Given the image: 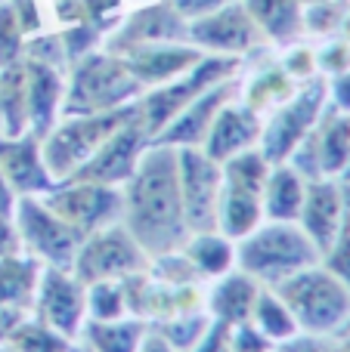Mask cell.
<instances>
[{"label":"cell","mask_w":350,"mask_h":352,"mask_svg":"<svg viewBox=\"0 0 350 352\" xmlns=\"http://www.w3.org/2000/svg\"><path fill=\"white\" fill-rule=\"evenodd\" d=\"M0 352H19L16 346H10V343H3V346H0Z\"/></svg>","instance_id":"db71d44e"},{"label":"cell","mask_w":350,"mask_h":352,"mask_svg":"<svg viewBox=\"0 0 350 352\" xmlns=\"http://www.w3.org/2000/svg\"><path fill=\"white\" fill-rule=\"evenodd\" d=\"M171 3H174V10L186 19V22H192V19L208 16V12L220 10V6L233 3V0H171Z\"/></svg>","instance_id":"f6af8a7d"},{"label":"cell","mask_w":350,"mask_h":352,"mask_svg":"<svg viewBox=\"0 0 350 352\" xmlns=\"http://www.w3.org/2000/svg\"><path fill=\"white\" fill-rule=\"evenodd\" d=\"M74 352H84V349H74Z\"/></svg>","instance_id":"6f0895ef"},{"label":"cell","mask_w":350,"mask_h":352,"mask_svg":"<svg viewBox=\"0 0 350 352\" xmlns=\"http://www.w3.org/2000/svg\"><path fill=\"white\" fill-rule=\"evenodd\" d=\"M34 318L59 331L68 340H78L87 322V287L74 278L72 269L41 266L34 285Z\"/></svg>","instance_id":"7c38bea8"},{"label":"cell","mask_w":350,"mask_h":352,"mask_svg":"<svg viewBox=\"0 0 350 352\" xmlns=\"http://www.w3.org/2000/svg\"><path fill=\"white\" fill-rule=\"evenodd\" d=\"M245 59L242 56H217V53H205V59L198 65H192L186 74L167 80L161 87H152L146 90L140 99H136V109H140V124L149 133V140L161 133L186 105L196 96H202L205 90H211L220 80H229L242 72Z\"/></svg>","instance_id":"8992f818"},{"label":"cell","mask_w":350,"mask_h":352,"mask_svg":"<svg viewBox=\"0 0 350 352\" xmlns=\"http://www.w3.org/2000/svg\"><path fill=\"white\" fill-rule=\"evenodd\" d=\"M136 3H149V0H136Z\"/></svg>","instance_id":"9f6ffc18"},{"label":"cell","mask_w":350,"mask_h":352,"mask_svg":"<svg viewBox=\"0 0 350 352\" xmlns=\"http://www.w3.org/2000/svg\"><path fill=\"white\" fill-rule=\"evenodd\" d=\"M186 41L198 47L202 53H217V56H242L245 59L251 50L264 43V34L258 31L254 19L248 16L245 3L233 0V3L220 6V10L208 12L202 19H192Z\"/></svg>","instance_id":"4fadbf2b"},{"label":"cell","mask_w":350,"mask_h":352,"mask_svg":"<svg viewBox=\"0 0 350 352\" xmlns=\"http://www.w3.org/2000/svg\"><path fill=\"white\" fill-rule=\"evenodd\" d=\"M12 207H16V195L6 186L3 173H0V217H12Z\"/></svg>","instance_id":"681fc988"},{"label":"cell","mask_w":350,"mask_h":352,"mask_svg":"<svg viewBox=\"0 0 350 352\" xmlns=\"http://www.w3.org/2000/svg\"><path fill=\"white\" fill-rule=\"evenodd\" d=\"M208 324H211V316L202 306V309H189V312L174 316V318H165V322H155V328L152 324H149V328H152L174 352H189L205 337Z\"/></svg>","instance_id":"d6a6232c"},{"label":"cell","mask_w":350,"mask_h":352,"mask_svg":"<svg viewBox=\"0 0 350 352\" xmlns=\"http://www.w3.org/2000/svg\"><path fill=\"white\" fill-rule=\"evenodd\" d=\"M149 269V254L134 241L127 226L118 219L112 226L90 232L81 241L74 254L72 272L81 285H96V281H124L136 272Z\"/></svg>","instance_id":"9c48e42d"},{"label":"cell","mask_w":350,"mask_h":352,"mask_svg":"<svg viewBox=\"0 0 350 352\" xmlns=\"http://www.w3.org/2000/svg\"><path fill=\"white\" fill-rule=\"evenodd\" d=\"M301 3H304V6H307V3H322V0H301Z\"/></svg>","instance_id":"11a10c76"},{"label":"cell","mask_w":350,"mask_h":352,"mask_svg":"<svg viewBox=\"0 0 350 352\" xmlns=\"http://www.w3.org/2000/svg\"><path fill=\"white\" fill-rule=\"evenodd\" d=\"M25 53V34L12 16L10 0H0V68L19 62Z\"/></svg>","instance_id":"8d00e7d4"},{"label":"cell","mask_w":350,"mask_h":352,"mask_svg":"<svg viewBox=\"0 0 350 352\" xmlns=\"http://www.w3.org/2000/svg\"><path fill=\"white\" fill-rule=\"evenodd\" d=\"M276 343L270 337H264L251 322L242 324H229L227 334V352H273Z\"/></svg>","instance_id":"b9f144b4"},{"label":"cell","mask_w":350,"mask_h":352,"mask_svg":"<svg viewBox=\"0 0 350 352\" xmlns=\"http://www.w3.org/2000/svg\"><path fill=\"white\" fill-rule=\"evenodd\" d=\"M316 65H320L322 74H341L350 72V43L347 41H332L322 50H316Z\"/></svg>","instance_id":"7bdbcfd3"},{"label":"cell","mask_w":350,"mask_h":352,"mask_svg":"<svg viewBox=\"0 0 350 352\" xmlns=\"http://www.w3.org/2000/svg\"><path fill=\"white\" fill-rule=\"evenodd\" d=\"M0 173L16 198L22 195H47L56 186L43 164L41 140L34 133L3 136L0 133Z\"/></svg>","instance_id":"ac0fdd59"},{"label":"cell","mask_w":350,"mask_h":352,"mask_svg":"<svg viewBox=\"0 0 350 352\" xmlns=\"http://www.w3.org/2000/svg\"><path fill=\"white\" fill-rule=\"evenodd\" d=\"M127 316V300H124L121 281H96L87 285V318L109 322V318Z\"/></svg>","instance_id":"e575fe53"},{"label":"cell","mask_w":350,"mask_h":352,"mask_svg":"<svg viewBox=\"0 0 350 352\" xmlns=\"http://www.w3.org/2000/svg\"><path fill=\"white\" fill-rule=\"evenodd\" d=\"M146 334H149V322H143L136 316L109 318V322L87 318L84 328H81L87 352H140Z\"/></svg>","instance_id":"cb8c5ba5"},{"label":"cell","mask_w":350,"mask_h":352,"mask_svg":"<svg viewBox=\"0 0 350 352\" xmlns=\"http://www.w3.org/2000/svg\"><path fill=\"white\" fill-rule=\"evenodd\" d=\"M344 16V6L338 0H322V3L304 6V31L310 34H335Z\"/></svg>","instance_id":"f35d334b"},{"label":"cell","mask_w":350,"mask_h":352,"mask_svg":"<svg viewBox=\"0 0 350 352\" xmlns=\"http://www.w3.org/2000/svg\"><path fill=\"white\" fill-rule=\"evenodd\" d=\"M10 346H16L19 352H74V343L68 337H62L59 331H53L34 316L19 324L16 334L10 337Z\"/></svg>","instance_id":"836d02e7"},{"label":"cell","mask_w":350,"mask_h":352,"mask_svg":"<svg viewBox=\"0 0 350 352\" xmlns=\"http://www.w3.org/2000/svg\"><path fill=\"white\" fill-rule=\"evenodd\" d=\"M295 90H298V80L289 78V72H285L279 62H270V65L258 68L254 74H248L245 84H239V93H242L239 102L248 105L251 111H258L260 118H267Z\"/></svg>","instance_id":"484cf974"},{"label":"cell","mask_w":350,"mask_h":352,"mask_svg":"<svg viewBox=\"0 0 350 352\" xmlns=\"http://www.w3.org/2000/svg\"><path fill=\"white\" fill-rule=\"evenodd\" d=\"M59 41H62V50H65L68 65H72V62L84 59L87 53L99 50V43H103V31L90 22H72V25H62Z\"/></svg>","instance_id":"d590c367"},{"label":"cell","mask_w":350,"mask_h":352,"mask_svg":"<svg viewBox=\"0 0 350 352\" xmlns=\"http://www.w3.org/2000/svg\"><path fill=\"white\" fill-rule=\"evenodd\" d=\"M307 195V179L289 164H273L264 186V219L298 223Z\"/></svg>","instance_id":"d4e9b609"},{"label":"cell","mask_w":350,"mask_h":352,"mask_svg":"<svg viewBox=\"0 0 350 352\" xmlns=\"http://www.w3.org/2000/svg\"><path fill=\"white\" fill-rule=\"evenodd\" d=\"M81 6H84V19L96 25L103 37L112 34L124 19V0H81Z\"/></svg>","instance_id":"ab89813d"},{"label":"cell","mask_w":350,"mask_h":352,"mask_svg":"<svg viewBox=\"0 0 350 352\" xmlns=\"http://www.w3.org/2000/svg\"><path fill=\"white\" fill-rule=\"evenodd\" d=\"M12 226H16L19 244L28 256H34L41 266H59L72 269L74 254H78L81 235L74 226H68L62 217H56L41 195H22L12 207Z\"/></svg>","instance_id":"ba28073f"},{"label":"cell","mask_w":350,"mask_h":352,"mask_svg":"<svg viewBox=\"0 0 350 352\" xmlns=\"http://www.w3.org/2000/svg\"><path fill=\"white\" fill-rule=\"evenodd\" d=\"M316 263L320 250L298 223L264 219L254 232L236 241V269L251 275L260 287H276L279 281Z\"/></svg>","instance_id":"7a4b0ae2"},{"label":"cell","mask_w":350,"mask_h":352,"mask_svg":"<svg viewBox=\"0 0 350 352\" xmlns=\"http://www.w3.org/2000/svg\"><path fill=\"white\" fill-rule=\"evenodd\" d=\"M140 352H174L171 346H167L165 340H161L158 334H155L152 328H149V334H146V340H143V346H140Z\"/></svg>","instance_id":"f907efd6"},{"label":"cell","mask_w":350,"mask_h":352,"mask_svg":"<svg viewBox=\"0 0 350 352\" xmlns=\"http://www.w3.org/2000/svg\"><path fill=\"white\" fill-rule=\"evenodd\" d=\"M10 6H12V16H16V22H19V28H22L25 37L43 31L41 0H10Z\"/></svg>","instance_id":"ee69618b"},{"label":"cell","mask_w":350,"mask_h":352,"mask_svg":"<svg viewBox=\"0 0 350 352\" xmlns=\"http://www.w3.org/2000/svg\"><path fill=\"white\" fill-rule=\"evenodd\" d=\"M320 263L350 291V213L344 226H341V232L335 235V241L329 244V250L320 256Z\"/></svg>","instance_id":"74e56055"},{"label":"cell","mask_w":350,"mask_h":352,"mask_svg":"<svg viewBox=\"0 0 350 352\" xmlns=\"http://www.w3.org/2000/svg\"><path fill=\"white\" fill-rule=\"evenodd\" d=\"M134 118H136V102L112 109V111H96V115L59 118V124L41 140L43 164H47L50 176L56 182L68 179L81 164H87L99 152V146L118 127H124Z\"/></svg>","instance_id":"5b68a950"},{"label":"cell","mask_w":350,"mask_h":352,"mask_svg":"<svg viewBox=\"0 0 350 352\" xmlns=\"http://www.w3.org/2000/svg\"><path fill=\"white\" fill-rule=\"evenodd\" d=\"M84 352H87V349H84Z\"/></svg>","instance_id":"680465c9"},{"label":"cell","mask_w":350,"mask_h":352,"mask_svg":"<svg viewBox=\"0 0 350 352\" xmlns=\"http://www.w3.org/2000/svg\"><path fill=\"white\" fill-rule=\"evenodd\" d=\"M121 223L149 254V260L183 248L189 229H186L183 198H180L177 148L149 142L134 176L121 186Z\"/></svg>","instance_id":"6da1fadb"},{"label":"cell","mask_w":350,"mask_h":352,"mask_svg":"<svg viewBox=\"0 0 350 352\" xmlns=\"http://www.w3.org/2000/svg\"><path fill=\"white\" fill-rule=\"evenodd\" d=\"M239 74L229 80H220L211 90H205L202 96H196L152 142H161V146H174V148H186V146H202L205 136H208L211 124H214L217 111L227 102H233L239 96Z\"/></svg>","instance_id":"e0dca14e"},{"label":"cell","mask_w":350,"mask_h":352,"mask_svg":"<svg viewBox=\"0 0 350 352\" xmlns=\"http://www.w3.org/2000/svg\"><path fill=\"white\" fill-rule=\"evenodd\" d=\"M227 334H229V324L223 322H214L211 318L208 331H205V337L196 343L189 352H227Z\"/></svg>","instance_id":"7dc6e473"},{"label":"cell","mask_w":350,"mask_h":352,"mask_svg":"<svg viewBox=\"0 0 350 352\" xmlns=\"http://www.w3.org/2000/svg\"><path fill=\"white\" fill-rule=\"evenodd\" d=\"M329 102H332L335 111L350 115V72L332 74V80H329Z\"/></svg>","instance_id":"c3c4849f"},{"label":"cell","mask_w":350,"mask_h":352,"mask_svg":"<svg viewBox=\"0 0 350 352\" xmlns=\"http://www.w3.org/2000/svg\"><path fill=\"white\" fill-rule=\"evenodd\" d=\"M273 291L285 300L295 316L298 331L313 337L338 340L350 324V291L329 272L322 263L295 272L291 278L279 281Z\"/></svg>","instance_id":"277c9868"},{"label":"cell","mask_w":350,"mask_h":352,"mask_svg":"<svg viewBox=\"0 0 350 352\" xmlns=\"http://www.w3.org/2000/svg\"><path fill=\"white\" fill-rule=\"evenodd\" d=\"M335 343H338V352H350V324H347V331Z\"/></svg>","instance_id":"f5cc1de1"},{"label":"cell","mask_w":350,"mask_h":352,"mask_svg":"<svg viewBox=\"0 0 350 352\" xmlns=\"http://www.w3.org/2000/svg\"><path fill=\"white\" fill-rule=\"evenodd\" d=\"M279 65L289 72V78H295L298 84L304 80L316 78L320 74V65H316V50L313 47H304V43H289V53L282 56Z\"/></svg>","instance_id":"60d3db41"},{"label":"cell","mask_w":350,"mask_h":352,"mask_svg":"<svg viewBox=\"0 0 350 352\" xmlns=\"http://www.w3.org/2000/svg\"><path fill=\"white\" fill-rule=\"evenodd\" d=\"M0 133H28V74L25 59L0 68Z\"/></svg>","instance_id":"83f0119b"},{"label":"cell","mask_w":350,"mask_h":352,"mask_svg":"<svg viewBox=\"0 0 350 352\" xmlns=\"http://www.w3.org/2000/svg\"><path fill=\"white\" fill-rule=\"evenodd\" d=\"M329 102V80L326 78H310L298 84V90L285 99L279 109H273L264 118V130H260V155L270 164H285L289 155L298 148V142L316 127Z\"/></svg>","instance_id":"52a82bcc"},{"label":"cell","mask_w":350,"mask_h":352,"mask_svg":"<svg viewBox=\"0 0 350 352\" xmlns=\"http://www.w3.org/2000/svg\"><path fill=\"white\" fill-rule=\"evenodd\" d=\"M260 130H264V118H260L258 111H251L242 102H227L217 111L214 124H211L208 136H205V142L198 148H202L211 161L223 164V161H229L233 155L258 146Z\"/></svg>","instance_id":"d6986e66"},{"label":"cell","mask_w":350,"mask_h":352,"mask_svg":"<svg viewBox=\"0 0 350 352\" xmlns=\"http://www.w3.org/2000/svg\"><path fill=\"white\" fill-rule=\"evenodd\" d=\"M146 93V87L134 78L127 62L109 50H93L84 59L72 62L62 96V118L96 115L130 105Z\"/></svg>","instance_id":"3957f363"},{"label":"cell","mask_w":350,"mask_h":352,"mask_svg":"<svg viewBox=\"0 0 350 352\" xmlns=\"http://www.w3.org/2000/svg\"><path fill=\"white\" fill-rule=\"evenodd\" d=\"M149 133L140 124V109H136V118L127 121L124 127H118L109 140L99 146V152L93 155L87 164H81L68 179L74 182H99V186H115L121 188L124 182L134 176L136 164H140L143 152L149 146Z\"/></svg>","instance_id":"9a60e30c"},{"label":"cell","mask_w":350,"mask_h":352,"mask_svg":"<svg viewBox=\"0 0 350 352\" xmlns=\"http://www.w3.org/2000/svg\"><path fill=\"white\" fill-rule=\"evenodd\" d=\"M264 223V198L251 192L220 186V201H217V232L229 241H239L248 232H254Z\"/></svg>","instance_id":"4316f807"},{"label":"cell","mask_w":350,"mask_h":352,"mask_svg":"<svg viewBox=\"0 0 350 352\" xmlns=\"http://www.w3.org/2000/svg\"><path fill=\"white\" fill-rule=\"evenodd\" d=\"M258 294H260V285L251 275H245L242 269H229L227 275L217 278V285L205 297V312L214 322H223V324L251 322V309Z\"/></svg>","instance_id":"7402d4cb"},{"label":"cell","mask_w":350,"mask_h":352,"mask_svg":"<svg viewBox=\"0 0 350 352\" xmlns=\"http://www.w3.org/2000/svg\"><path fill=\"white\" fill-rule=\"evenodd\" d=\"M251 324L264 337H270L273 343H282V340H289V337L301 334L295 316L289 312L285 300L279 297L273 287H260L258 300H254V309H251Z\"/></svg>","instance_id":"1f68e13d"},{"label":"cell","mask_w":350,"mask_h":352,"mask_svg":"<svg viewBox=\"0 0 350 352\" xmlns=\"http://www.w3.org/2000/svg\"><path fill=\"white\" fill-rule=\"evenodd\" d=\"M127 68L143 87H161L167 80L186 74L192 65L205 59V53L192 43H146V47H134L121 53Z\"/></svg>","instance_id":"ffe728a7"},{"label":"cell","mask_w":350,"mask_h":352,"mask_svg":"<svg viewBox=\"0 0 350 352\" xmlns=\"http://www.w3.org/2000/svg\"><path fill=\"white\" fill-rule=\"evenodd\" d=\"M322 176H344L350 167V115L326 109L316 121Z\"/></svg>","instance_id":"f1b7e54d"},{"label":"cell","mask_w":350,"mask_h":352,"mask_svg":"<svg viewBox=\"0 0 350 352\" xmlns=\"http://www.w3.org/2000/svg\"><path fill=\"white\" fill-rule=\"evenodd\" d=\"M37 275H41V263L34 256H0V303L31 306Z\"/></svg>","instance_id":"4dcf8cb0"},{"label":"cell","mask_w":350,"mask_h":352,"mask_svg":"<svg viewBox=\"0 0 350 352\" xmlns=\"http://www.w3.org/2000/svg\"><path fill=\"white\" fill-rule=\"evenodd\" d=\"M28 318V309L19 303H0V343H10L16 328Z\"/></svg>","instance_id":"bcb514c9"},{"label":"cell","mask_w":350,"mask_h":352,"mask_svg":"<svg viewBox=\"0 0 350 352\" xmlns=\"http://www.w3.org/2000/svg\"><path fill=\"white\" fill-rule=\"evenodd\" d=\"M177 173L189 235L217 232V201H220L223 167L211 161L198 146H186L177 148Z\"/></svg>","instance_id":"8fae6325"},{"label":"cell","mask_w":350,"mask_h":352,"mask_svg":"<svg viewBox=\"0 0 350 352\" xmlns=\"http://www.w3.org/2000/svg\"><path fill=\"white\" fill-rule=\"evenodd\" d=\"M350 213V188L341 186L335 176H322V179L307 182V195H304V207L298 226L304 229V235L316 244L320 256L329 250V244L335 241V235L341 232Z\"/></svg>","instance_id":"2e32d148"},{"label":"cell","mask_w":350,"mask_h":352,"mask_svg":"<svg viewBox=\"0 0 350 352\" xmlns=\"http://www.w3.org/2000/svg\"><path fill=\"white\" fill-rule=\"evenodd\" d=\"M41 198L56 217H62L68 226H74L84 238L90 232L103 229V226L118 223L124 207L121 188L99 186V182H74V179L56 182Z\"/></svg>","instance_id":"30bf717a"},{"label":"cell","mask_w":350,"mask_h":352,"mask_svg":"<svg viewBox=\"0 0 350 352\" xmlns=\"http://www.w3.org/2000/svg\"><path fill=\"white\" fill-rule=\"evenodd\" d=\"M25 74H28V133L43 140L62 118L65 72L56 65L25 59Z\"/></svg>","instance_id":"44dd1931"},{"label":"cell","mask_w":350,"mask_h":352,"mask_svg":"<svg viewBox=\"0 0 350 352\" xmlns=\"http://www.w3.org/2000/svg\"><path fill=\"white\" fill-rule=\"evenodd\" d=\"M186 31H189V22L174 10L171 0H149L127 12L118 22V28L103 37V50L121 56L146 43H189Z\"/></svg>","instance_id":"5bb4252c"},{"label":"cell","mask_w":350,"mask_h":352,"mask_svg":"<svg viewBox=\"0 0 350 352\" xmlns=\"http://www.w3.org/2000/svg\"><path fill=\"white\" fill-rule=\"evenodd\" d=\"M202 278H220L236 269V241L220 232H196L180 248Z\"/></svg>","instance_id":"f546056e"},{"label":"cell","mask_w":350,"mask_h":352,"mask_svg":"<svg viewBox=\"0 0 350 352\" xmlns=\"http://www.w3.org/2000/svg\"><path fill=\"white\" fill-rule=\"evenodd\" d=\"M338 31H341V41H347V43H350V10H344V16H341Z\"/></svg>","instance_id":"816d5d0a"},{"label":"cell","mask_w":350,"mask_h":352,"mask_svg":"<svg viewBox=\"0 0 350 352\" xmlns=\"http://www.w3.org/2000/svg\"><path fill=\"white\" fill-rule=\"evenodd\" d=\"M254 19L264 41L289 47L304 34V3L301 0H242Z\"/></svg>","instance_id":"603a6c76"}]
</instances>
